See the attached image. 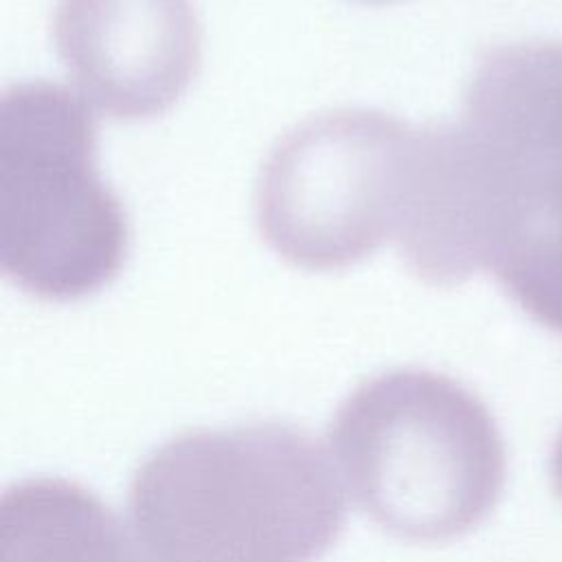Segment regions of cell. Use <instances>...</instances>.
<instances>
[{"mask_svg": "<svg viewBox=\"0 0 562 562\" xmlns=\"http://www.w3.org/2000/svg\"><path fill=\"white\" fill-rule=\"evenodd\" d=\"M562 224V42L490 48L457 123L419 127L413 246L457 285Z\"/></svg>", "mask_w": 562, "mask_h": 562, "instance_id": "cell-1", "label": "cell"}, {"mask_svg": "<svg viewBox=\"0 0 562 562\" xmlns=\"http://www.w3.org/2000/svg\"><path fill=\"white\" fill-rule=\"evenodd\" d=\"M127 507L145 562H316L345 525L321 443L279 422L169 439L136 470Z\"/></svg>", "mask_w": 562, "mask_h": 562, "instance_id": "cell-2", "label": "cell"}, {"mask_svg": "<svg viewBox=\"0 0 562 562\" xmlns=\"http://www.w3.org/2000/svg\"><path fill=\"white\" fill-rule=\"evenodd\" d=\"M329 446L358 509L415 544L479 527L507 479L505 441L485 402L426 369L358 384L329 424Z\"/></svg>", "mask_w": 562, "mask_h": 562, "instance_id": "cell-3", "label": "cell"}, {"mask_svg": "<svg viewBox=\"0 0 562 562\" xmlns=\"http://www.w3.org/2000/svg\"><path fill=\"white\" fill-rule=\"evenodd\" d=\"M130 228L97 173V125L68 88L22 81L0 105L2 272L42 301H77L125 263Z\"/></svg>", "mask_w": 562, "mask_h": 562, "instance_id": "cell-4", "label": "cell"}, {"mask_svg": "<svg viewBox=\"0 0 562 562\" xmlns=\"http://www.w3.org/2000/svg\"><path fill=\"white\" fill-rule=\"evenodd\" d=\"M415 130L378 110H336L288 132L255 193L266 244L303 270H342L395 239Z\"/></svg>", "mask_w": 562, "mask_h": 562, "instance_id": "cell-5", "label": "cell"}, {"mask_svg": "<svg viewBox=\"0 0 562 562\" xmlns=\"http://www.w3.org/2000/svg\"><path fill=\"white\" fill-rule=\"evenodd\" d=\"M53 37L83 99L121 121L167 112L202 57L191 0H57Z\"/></svg>", "mask_w": 562, "mask_h": 562, "instance_id": "cell-6", "label": "cell"}, {"mask_svg": "<svg viewBox=\"0 0 562 562\" xmlns=\"http://www.w3.org/2000/svg\"><path fill=\"white\" fill-rule=\"evenodd\" d=\"M0 562H145L119 518L90 490L26 479L0 503Z\"/></svg>", "mask_w": 562, "mask_h": 562, "instance_id": "cell-7", "label": "cell"}, {"mask_svg": "<svg viewBox=\"0 0 562 562\" xmlns=\"http://www.w3.org/2000/svg\"><path fill=\"white\" fill-rule=\"evenodd\" d=\"M549 468H551V483H553V490H555V494H558L560 501H562V430H560V435H558V439H555Z\"/></svg>", "mask_w": 562, "mask_h": 562, "instance_id": "cell-8", "label": "cell"}, {"mask_svg": "<svg viewBox=\"0 0 562 562\" xmlns=\"http://www.w3.org/2000/svg\"><path fill=\"white\" fill-rule=\"evenodd\" d=\"M364 2H386V0H364Z\"/></svg>", "mask_w": 562, "mask_h": 562, "instance_id": "cell-9", "label": "cell"}]
</instances>
